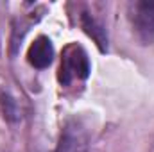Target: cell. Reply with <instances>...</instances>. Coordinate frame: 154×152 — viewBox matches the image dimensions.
<instances>
[{
  "instance_id": "2",
  "label": "cell",
  "mask_w": 154,
  "mask_h": 152,
  "mask_svg": "<svg viewBox=\"0 0 154 152\" xmlns=\"http://www.w3.org/2000/svg\"><path fill=\"white\" fill-rule=\"evenodd\" d=\"M131 22L138 38L151 43L154 39V0H138L131 4Z\"/></svg>"
},
{
  "instance_id": "5",
  "label": "cell",
  "mask_w": 154,
  "mask_h": 152,
  "mask_svg": "<svg viewBox=\"0 0 154 152\" xmlns=\"http://www.w3.org/2000/svg\"><path fill=\"white\" fill-rule=\"evenodd\" d=\"M81 22H82V29L86 31V34L90 36V38L95 39V43H97V47L100 48V50H106V45H108V36H106V31H104V27L91 16V14H88V13H82V16H81Z\"/></svg>"
},
{
  "instance_id": "4",
  "label": "cell",
  "mask_w": 154,
  "mask_h": 152,
  "mask_svg": "<svg viewBox=\"0 0 154 152\" xmlns=\"http://www.w3.org/2000/svg\"><path fill=\"white\" fill-rule=\"evenodd\" d=\"M86 149V138L82 136V131L79 127L68 125L61 132V140L56 152H84Z\"/></svg>"
},
{
  "instance_id": "3",
  "label": "cell",
  "mask_w": 154,
  "mask_h": 152,
  "mask_svg": "<svg viewBox=\"0 0 154 152\" xmlns=\"http://www.w3.org/2000/svg\"><path fill=\"white\" fill-rule=\"evenodd\" d=\"M52 57H54L52 41L47 38V36H38V38L31 43V47L27 50V61L34 68H38V70L47 68L52 63Z\"/></svg>"
},
{
  "instance_id": "1",
  "label": "cell",
  "mask_w": 154,
  "mask_h": 152,
  "mask_svg": "<svg viewBox=\"0 0 154 152\" xmlns=\"http://www.w3.org/2000/svg\"><path fill=\"white\" fill-rule=\"evenodd\" d=\"M90 75V59L82 47L75 43L68 45L63 50L61 66H59V82L63 86H68L75 79H86Z\"/></svg>"
}]
</instances>
